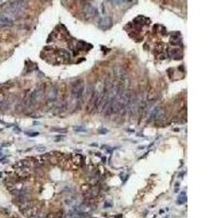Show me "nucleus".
I'll list each match as a JSON object with an SVG mask.
<instances>
[{
	"label": "nucleus",
	"mask_w": 218,
	"mask_h": 218,
	"mask_svg": "<svg viewBox=\"0 0 218 218\" xmlns=\"http://www.w3.org/2000/svg\"><path fill=\"white\" fill-rule=\"evenodd\" d=\"M83 87H84V84L81 80L74 82V83L72 84V88H71V96H72V98H74L76 101H80V99H81V94H82Z\"/></svg>",
	"instance_id": "obj_1"
},
{
	"label": "nucleus",
	"mask_w": 218,
	"mask_h": 218,
	"mask_svg": "<svg viewBox=\"0 0 218 218\" xmlns=\"http://www.w3.org/2000/svg\"><path fill=\"white\" fill-rule=\"evenodd\" d=\"M45 94H46V99H47V101L49 104H51V103H55V101H56L57 96H58V91H57L55 85L49 84L47 86V88H46Z\"/></svg>",
	"instance_id": "obj_2"
},
{
	"label": "nucleus",
	"mask_w": 218,
	"mask_h": 218,
	"mask_svg": "<svg viewBox=\"0 0 218 218\" xmlns=\"http://www.w3.org/2000/svg\"><path fill=\"white\" fill-rule=\"evenodd\" d=\"M93 90H94V87H93L92 84H87V85H84L83 90H82V94H81V99L80 101L85 103L91 99L92 97V94H93Z\"/></svg>",
	"instance_id": "obj_3"
},
{
	"label": "nucleus",
	"mask_w": 218,
	"mask_h": 218,
	"mask_svg": "<svg viewBox=\"0 0 218 218\" xmlns=\"http://www.w3.org/2000/svg\"><path fill=\"white\" fill-rule=\"evenodd\" d=\"M13 24V20L8 17L6 13H0V25L1 26H9Z\"/></svg>",
	"instance_id": "obj_4"
},
{
	"label": "nucleus",
	"mask_w": 218,
	"mask_h": 218,
	"mask_svg": "<svg viewBox=\"0 0 218 218\" xmlns=\"http://www.w3.org/2000/svg\"><path fill=\"white\" fill-rule=\"evenodd\" d=\"M85 12H86L87 17L91 18V17H93V15L95 14L96 10H95V8H94V7L91 6L90 3H87V6L85 7Z\"/></svg>",
	"instance_id": "obj_5"
},
{
	"label": "nucleus",
	"mask_w": 218,
	"mask_h": 218,
	"mask_svg": "<svg viewBox=\"0 0 218 218\" xmlns=\"http://www.w3.org/2000/svg\"><path fill=\"white\" fill-rule=\"evenodd\" d=\"M111 24H112L111 19H110V18H105V19H103V21H101V26L103 28H109L111 26Z\"/></svg>",
	"instance_id": "obj_6"
},
{
	"label": "nucleus",
	"mask_w": 218,
	"mask_h": 218,
	"mask_svg": "<svg viewBox=\"0 0 218 218\" xmlns=\"http://www.w3.org/2000/svg\"><path fill=\"white\" fill-rule=\"evenodd\" d=\"M59 53H60V55H61L62 58H64V59H69V58H70V53H68V51L63 50V49L59 50Z\"/></svg>",
	"instance_id": "obj_7"
},
{
	"label": "nucleus",
	"mask_w": 218,
	"mask_h": 218,
	"mask_svg": "<svg viewBox=\"0 0 218 218\" xmlns=\"http://www.w3.org/2000/svg\"><path fill=\"white\" fill-rule=\"evenodd\" d=\"M155 97H156V93H155L154 91L148 92V95H147V99H148V101H153Z\"/></svg>",
	"instance_id": "obj_8"
},
{
	"label": "nucleus",
	"mask_w": 218,
	"mask_h": 218,
	"mask_svg": "<svg viewBox=\"0 0 218 218\" xmlns=\"http://www.w3.org/2000/svg\"><path fill=\"white\" fill-rule=\"evenodd\" d=\"M51 131L53 132H67L66 129H51Z\"/></svg>",
	"instance_id": "obj_9"
},
{
	"label": "nucleus",
	"mask_w": 218,
	"mask_h": 218,
	"mask_svg": "<svg viewBox=\"0 0 218 218\" xmlns=\"http://www.w3.org/2000/svg\"><path fill=\"white\" fill-rule=\"evenodd\" d=\"M26 134H28L30 136H37V135H38V132H27Z\"/></svg>",
	"instance_id": "obj_10"
},
{
	"label": "nucleus",
	"mask_w": 218,
	"mask_h": 218,
	"mask_svg": "<svg viewBox=\"0 0 218 218\" xmlns=\"http://www.w3.org/2000/svg\"><path fill=\"white\" fill-rule=\"evenodd\" d=\"M74 130L75 131H79V132H86V129H84V128H74Z\"/></svg>",
	"instance_id": "obj_11"
},
{
	"label": "nucleus",
	"mask_w": 218,
	"mask_h": 218,
	"mask_svg": "<svg viewBox=\"0 0 218 218\" xmlns=\"http://www.w3.org/2000/svg\"><path fill=\"white\" fill-rule=\"evenodd\" d=\"M165 58H166L165 53H160V55H159V59H165Z\"/></svg>",
	"instance_id": "obj_12"
},
{
	"label": "nucleus",
	"mask_w": 218,
	"mask_h": 218,
	"mask_svg": "<svg viewBox=\"0 0 218 218\" xmlns=\"http://www.w3.org/2000/svg\"><path fill=\"white\" fill-rule=\"evenodd\" d=\"M111 2H115V3H119V2H121L122 0H110Z\"/></svg>",
	"instance_id": "obj_13"
},
{
	"label": "nucleus",
	"mask_w": 218,
	"mask_h": 218,
	"mask_svg": "<svg viewBox=\"0 0 218 218\" xmlns=\"http://www.w3.org/2000/svg\"><path fill=\"white\" fill-rule=\"evenodd\" d=\"M127 1H129V2H130V1H132V0H127Z\"/></svg>",
	"instance_id": "obj_14"
}]
</instances>
